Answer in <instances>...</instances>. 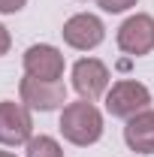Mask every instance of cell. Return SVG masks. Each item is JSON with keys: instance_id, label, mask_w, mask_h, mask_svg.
<instances>
[{"instance_id": "cell-12", "label": "cell", "mask_w": 154, "mask_h": 157, "mask_svg": "<svg viewBox=\"0 0 154 157\" xmlns=\"http://www.w3.org/2000/svg\"><path fill=\"white\" fill-rule=\"evenodd\" d=\"M24 3L27 0H0V15H15L24 9Z\"/></svg>"}, {"instance_id": "cell-13", "label": "cell", "mask_w": 154, "mask_h": 157, "mask_svg": "<svg viewBox=\"0 0 154 157\" xmlns=\"http://www.w3.org/2000/svg\"><path fill=\"white\" fill-rule=\"evenodd\" d=\"M9 45H12V36H9V30H6V27L0 24V58H3V55L9 52Z\"/></svg>"}, {"instance_id": "cell-7", "label": "cell", "mask_w": 154, "mask_h": 157, "mask_svg": "<svg viewBox=\"0 0 154 157\" xmlns=\"http://www.w3.org/2000/svg\"><path fill=\"white\" fill-rule=\"evenodd\" d=\"M64 67H67V60L60 55V48L48 45V42H37L24 52V76L42 78V82H60Z\"/></svg>"}, {"instance_id": "cell-10", "label": "cell", "mask_w": 154, "mask_h": 157, "mask_svg": "<svg viewBox=\"0 0 154 157\" xmlns=\"http://www.w3.org/2000/svg\"><path fill=\"white\" fill-rule=\"evenodd\" d=\"M27 151L24 154L27 157H64V148L58 145V139H52V136H30V142L24 145Z\"/></svg>"}, {"instance_id": "cell-5", "label": "cell", "mask_w": 154, "mask_h": 157, "mask_svg": "<svg viewBox=\"0 0 154 157\" xmlns=\"http://www.w3.org/2000/svg\"><path fill=\"white\" fill-rule=\"evenodd\" d=\"M118 48L124 55H133V58H142L154 52V18L145 15V12H136L118 27Z\"/></svg>"}, {"instance_id": "cell-14", "label": "cell", "mask_w": 154, "mask_h": 157, "mask_svg": "<svg viewBox=\"0 0 154 157\" xmlns=\"http://www.w3.org/2000/svg\"><path fill=\"white\" fill-rule=\"evenodd\" d=\"M0 157H15V154H12V151H0Z\"/></svg>"}, {"instance_id": "cell-6", "label": "cell", "mask_w": 154, "mask_h": 157, "mask_svg": "<svg viewBox=\"0 0 154 157\" xmlns=\"http://www.w3.org/2000/svg\"><path fill=\"white\" fill-rule=\"evenodd\" d=\"M73 88L82 100H100L109 91V67L97 58H82L73 63Z\"/></svg>"}, {"instance_id": "cell-2", "label": "cell", "mask_w": 154, "mask_h": 157, "mask_svg": "<svg viewBox=\"0 0 154 157\" xmlns=\"http://www.w3.org/2000/svg\"><path fill=\"white\" fill-rule=\"evenodd\" d=\"M148 103H151V91L136 78H121L106 91V112L112 118H133L145 112Z\"/></svg>"}, {"instance_id": "cell-3", "label": "cell", "mask_w": 154, "mask_h": 157, "mask_svg": "<svg viewBox=\"0 0 154 157\" xmlns=\"http://www.w3.org/2000/svg\"><path fill=\"white\" fill-rule=\"evenodd\" d=\"M21 103L30 112H55L67 106V85L64 82H42V78L24 76L18 85Z\"/></svg>"}, {"instance_id": "cell-11", "label": "cell", "mask_w": 154, "mask_h": 157, "mask_svg": "<svg viewBox=\"0 0 154 157\" xmlns=\"http://www.w3.org/2000/svg\"><path fill=\"white\" fill-rule=\"evenodd\" d=\"M103 12H127L130 6H136L139 0H97Z\"/></svg>"}, {"instance_id": "cell-9", "label": "cell", "mask_w": 154, "mask_h": 157, "mask_svg": "<svg viewBox=\"0 0 154 157\" xmlns=\"http://www.w3.org/2000/svg\"><path fill=\"white\" fill-rule=\"evenodd\" d=\"M124 142L136 154H154V109H145L139 115L127 118Z\"/></svg>"}, {"instance_id": "cell-8", "label": "cell", "mask_w": 154, "mask_h": 157, "mask_svg": "<svg viewBox=\"0 0 154 157\" xmlns=\"http://www.w3.org/2000/svg\"><path fill=\"white\" fill-rule=\"evenodd\" d=\"M64 42L70 45V48H76V52H91L97 48L103 39H106V27H103V21L91 15V12H79L73 18L64 21Z\"/></svg>"}, {"instance_id": "cell-1", "label": "cell", "mask_w": 154, "mask_h": 157, "mask_svg": "<svg viewBox=\"0 0 154 157\" xmlns=\"http://www.w3.org/2000/svg\"><path fill=\"white\" fill-rule=\"evenodd\" d=\"M60 133L67 142H73L79 148L94 145L103 136V115L91 100H79V103H67L60 109Z\"/></svg>"}, {"instance_id": "cell-4", "label": "cell", "mask_w": 154, "mask_h": 157, "mask_svg": "<svg viewBox=\"0 0 154 157\" xmlns=\"http://www.w3.org/2000/svg\"><path fill=\"white\" fill-rule=\"evenodd\" d=\"M33 136V118L24 103L0 100V145H27Z\"/></svg>"}]
</instances>
